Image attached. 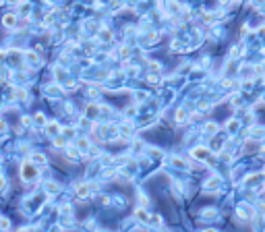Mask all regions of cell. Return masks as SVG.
<instances>
[{"label":"cell","instance_id":"cell-3","mask_svg":"<svg viewBox=\"0 0 265 232\" xmlns=\"http://www.w3.org/2000/svg\"><path fill=\"white\" fill-rule=\"evenodd\" d=\"M4 25H6V27H13V25H15V17H13V15H6V17H4Z\"/></svg>","mask_w":265,"mask_h":232},{"label":"cell","instance_id":"cell-2","mask_svg":"<svg viewBox=\"0 0 265 232\" xmlns=\"http://www.w3.org/2000/svg\"><path fill=\"white\" fill-rule=\"evenodd\" d=\"M193 155H195V158H201V160H205V158H207V149H203V147H197V149L193 151Z\"/></svg>","mask_w":265,"mask_h":232},{"label":"cell","instance_id":"cell-1","mask_svg":"<svg viewBox=\"0 0 265 232\" xmlns=\"http://www.w3.org/2000/svg\"><path fill=\"white\" fill-rule=\"evenodd\" d=\"M23 176H25V178H33V176H35V168H33L31 164H25V166H23Z\"/></svg>","mask_w":265,"mask_h":232},{"label":"cell","instance_id":"cell-4","mask_svg":"<svg viewBox=\"0 0 265 232\" xmlns=\"http://www.w3.org/2000/svg\"><path fill=\"white\" fill-rule=\"evenodd\" d=\"M205 232H216V230H205Z\"/></svg>","mask_w":265,"mask_h":232}]
</instances>
